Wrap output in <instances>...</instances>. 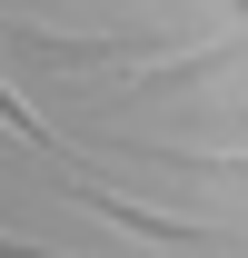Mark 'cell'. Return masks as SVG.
<instances>
[]
</instances>
